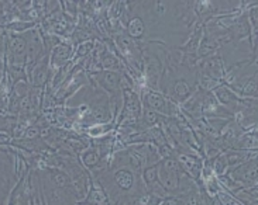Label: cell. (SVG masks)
Wrapping results in <instances>:
<instances>
[{"mask_svg": "<svg viewBox=\"0 0 258 205\" xmlns=\"http://www.w3.org/2000/svg\"><path fill=\"white\" fill-rule=\"evenodd\" d=\"M199 54H201V56H206L208 54H210V52H213V51H216L217 48H219V41H217L215 37H210V35H208V37H205L202 40V42H201V47H199Z\"/></svg>", "mask_w": 258, "mask_h": 205, "instance_id": "obj_15", "label": "cell"}, {"mask_svg": "<svg viewBox=\"0 0 258 205\" xmlns=\"http://www.w3.org/2000/svg\"><path fill=\"white\" fill-rule=\"evenodd\" d=\"M143 120H144V124H146L147 127H153V125H155V124L158 123L160 116H158V113H155V111H153V110L146 109L144 110Z\"/></svg>", "mask_w": 258, "mask_h": 205, "instance_id": "obj_19", "label": "cell"}, {"mask_svg": "<svg viewBox=\"0 0 258 205\" xmlns=\"http://www.w3.org/2000/svg\"><path fill=\"white\" fill-rule=\"evenodd\" d=\"M244 152L243 151H237V149H234V151H231L230 153H227L226 157H227V164L231 166V167H234L236 164H241L245 160Z\"/></svg>", "mask_w": 258, "mask_h": 205, "instance_id": "obj_18", "label": "cell"}, {"mask_svg": "<svg viewBox=\"0 0 258 205\" xmlns=\"http://www.w3.org/2000/svg\"><path fill=\"white\" fill-rule=\"evenodd\" d=\"M160 205H185V201L178 197H167L161 201Z\"/></svg>", "mask_w": 258, "mask_h": 205, "instance_id": "obj_21", "label": "cell"}, {"mask_svg": "<svg viewBox=\"0 0 258 205\" xmlns=\"http://www.w3.org/2000/svg\"><path fill=\"white\" fill-rule=\"evenodd\" d=\"M93 49V42L92 41H88V42H84L79 48H78V52L77 55L78 56H85V55L91 54V51Z\"/></svg>", "mask_w": 258, "mask_h": 205, "instance_id": "obj_20", "label": "cell"}, {"mask_svg": "<svg viewBox=\"0 0 258 205\" xmlns=\"http://www.w3.org/2000/svg\"><path fill=\"white\" fill-rule=\"evenodd\" d=\"M49 181L55 188H70L72 187V180L63 171L52 170L49 173Z\"/></svg>", "mask_w": 258, "mask_h": 205, "instance_id": "obj_11", "label": "cell"}, {"mask_svg": "<svg viewBox=\"0 0 258 205\" xmlns=\"http://www.w3.org/2000/svg\"><path fill=\"white\" fill-rule=\"evenodd\" d=\"M10 49H12V54L16 58V61L21 62L23 58L27 54V44H26V40L21 38V37H13V38H10Z\"/></svg>", "mask_w": 258, "mask_h": 205, "instance_id": "obj_8", "label": "cell"}, {"mask_svg": "<svg viewBox=\"0 0 258 205\" xmlns=\"http://www.w3.org/2000/svg\"><path fill=\"white\" fill-rule=\"evenodd\" d=\"M171 96L174 98L175 101L183 102L186 98L192 96V87L186 80H175L172 84V93Z\"/></svg>", "mask_w": 258, "mask_h": 205, "instance_id": "obj_7", "label": "cell"}, {"mask_svg": "<svg viewBox=\"0 0 258 205\" xmlns=\"http://www.w3.org/2000/svg\"><path fill=\"white\" fill-rule=\"evenodd\" d=\"M215 163H213V174H217L219 177L223 176L224 171L227 169V157H226V153L223 155H219V156L215 157Z\"/></svg>", "mask_w": 258, "mask_h": 205, "instance_id": "obj_17", "label": "cell"}, {"mask_svg": "<svg viewBox=\"0 0 258 205\" xmlns=\"http://www.w3.org/2000/svg\"><path fill=\"white\" fill-rule=\"evenodd\" d=\"M144 181H146L147 187H150V188L154 187L157 183H160L158 181V167H157V164L148 166L144 170Z\"/></svg>", "mask_w": 258, "mask_h": 205, "instance_id": "obj_16", "label": "cell"}, {"mask_svg": "<svg viewBox=\"0 0 258 205\" xmlns=\"http://www.w3.org/2000/svg\"><path fill=\"white\" fill-rule=\"evenodd\" d=\"M127 31H128V34H130L133 40L143 38L144 34H146V24L140 17H133L127 24Z\"/></svg>", "mask_w": 258, "mask_h": 205, "instance_id": "obj_9", "label": "cell"}, {"mask_svg": "<svg viewBox=\"0 0 258 205\" xmlns=\"http://www.w3.org/2000/svg\"><path fill=\"white\" fill-rule=\"evenodd\" d=\"M71 55H72V48H71L70 45H58L54 49V52H52V63L56 65V66H61L63 65L65 62L68 61L71 58Z\"/></svg>", "mask_w": 258, "mask_h": 205, "instance_id": "obj_10", "label": "cell"}, {"mask_svg": "<svg viewBox=\"0 0 258 205\" xmlns=\"http://www.w3.org/2000/svg\"><path fill=\"white\" fill-rule=\"evenodd\" d=\"M96 77V82L107 90L109 93L112 94H117L119 93L120 86H121V76L119 72H114V70H102L95 75Z\"/></svg>", "mask_w": 258, "mask_h": 205, "instance_id": "obj_4", "label": "cell"}, {"mask_svg": "<svg viewBox=\"0 0 258 205\" xmlns=\"http://www.w3.org/2000/svg\"><path fill=\"white\" fill-rule=\"evenodd\" d=\"M157 167H158V180L161 185L167 191L178 190L179 183H181V169H179L178 160H175L172 157H167L160 164H157Z\"/></svg>", "mask_w": 258, "mask_h": 205, "instance_id": "obj_1", "label": "cell"}, {"mask_svg": "<svg viewBox=\"0 0 258 205\" xmlns=\"http://www.w3.org/2000/svg\"><path fill=\"white\" fill-rule=\"evenodd\" d=\"M100 152L98 149H88V151H85L82 153V163L88 167V169H92V167H95L96 164H99L100 162Z\"/></svg>", "mask_w": 258, "mask_h": 205, "instance_id": "obj_14", "label": "cell"}, {"mask_svg": "<svg viewBox=\"0 0 258 205\" xmlns=\"http://www.w3.org/2000/svg\"><path fill=\"white\" fill-rule=\"evenodd\" d=\"M237 151H255L257 149V135H255V130L252 131V134H247L245 137L240 138V141L234 144Z\"/></svg>", "mask_w": 258, "mask_h": 205, "instance_id": "obj_12", "label": "cell"}, {"mask_svg": "<svg viewBox=\"0 0 258 205\" xmlns=\"http://www.w3.org/2000/svg\"><path fill=\"white\" fill-rule=\"evenodd\" d=\"M84 205H107V198H106L103 190L92 188L88 198L85 199Z\"/></svg>", "mask_w": 258, "mask_h": 205, "instance_id": "obj_13", "label": "cell"}, {"mask_svg": "<svg viewBox=\"0 0 258 205\" xmlns=\"http://www.w3.org/2000/svg\"><path fill=\"white\" fill-rule=\"evenodd\" d=\"M113 180H114V184L117 185L120 190H123V191H130L136 185V176H134L132 169H128V167L119 169L114 173Z\"/></svg>", "mask_w": 258, "mask_h": 205, "instance_id": "obj_5", "label": "cell"}, {"mask_svg": "<svg viewBox=\"0 0 258 205\" xmlns=\"http://www.w3.org/2000/svg\"><path fill=\"white\" fill-rule=\"evenodd\" d=\"M230 177L237 184L244 185L245 188L257 185V159L255 156L252 157L251 160L241 163L237 169L231 171Z\"/></svg>", "mask_w": 258, "mask_h": 205, "instance_id": "obj_2", "label": "cell"}, {"mask_svg": "<svg viewBox=\"0 0 258 205\" xmlns=\"http://www.w3.org/2000/svg\"><path fill=\"white\" fill-rule=\"evenodd\" d=\"M178 163L181 164L182 169L185 171H188L190 176L194 177H199L202 173V162L198 157H192L190 155H181Z\"/></svg>", "mask_w": 258, "mask_h": 205, "instance_id": "obj_6", "label": "cell"}, {"mask_svg": "<svg viewBox=\"0 0 258 205\" xmlns=\"http://www.w3.org/2000/svg\"><path fill=\"white\" fill-rule=\"evenodd\" d=\"M144 102H146L147 109L153 110L155 113H161L164 116H171L172 114V107L171 104L165 100V97L157 93V91H147L144 96Z\"/></svg>", "mask_w": 258, "mask_h": 205, "instance_id": "obj_3", "label": "cell"}, {"mask_svg": "<svg viewBox=\"0 0 258 205\" xmlns=\"http://www.w3.org/2000/svg\"><path fill=\"white\" fill-rule=\"evenodd\" d=\"M24 137L27 138V139H35V138H38L40 137V128H38V127H30V128L26 131Z\"/></svg>", "mask_w": 258, "mask_h": 205, "instance_id": "obj_22", "label": "cell"}]
</instances>
